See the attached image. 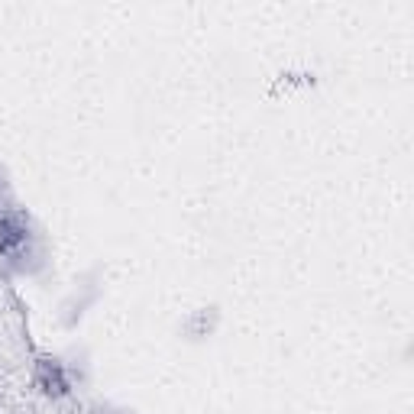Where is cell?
<instances>
[{
  "label": "cell",
  "mask_w": 414,
  "mask_h": 414,
  "mask_svg": "<svg viewBox=\"0 0 414 414\" xmlns=\"http://www.w3.org/2000/svg\"><path fill=\"white\" fill-rule=\"evenodd\" d=\"M36 385L43 388L46 395H52V398H62V395H68L71 382L56 359H39V366H36Z\"/></svg>",
  "instance_id": "cell-1"
}]
</instances>
